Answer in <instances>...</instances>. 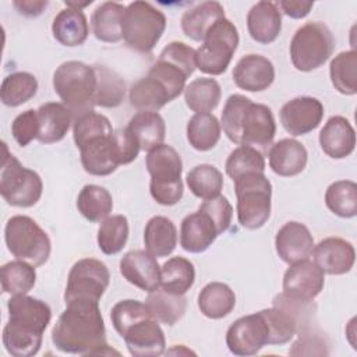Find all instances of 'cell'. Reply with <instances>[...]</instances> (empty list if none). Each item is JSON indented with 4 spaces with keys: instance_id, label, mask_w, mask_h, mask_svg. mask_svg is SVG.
<instances>
[{
    "instance_id": "obj_1",
    "label": "cell",
    "mask_w": 357,
    "mask_h": 357,
    "mask_svg": "<svg viewBox=\"0 0 357 357\" xmlns=\"http://www.w3.org/2000/svg\"><path fill=\"white\" fill-rule=\"evenodd\" d=\"M53 346L67 354H103L106 328L99 308V301L74 300L57 318L52 329Z\"/></svg>"
},
{
    "instance_id": "obj_2",
    "label": "cell",
    "mask_w": 357,
    "mask_h": 357,
    "mask_svg": "<svg viewBox=\"0 0 357 357\" xmlns=\"http://www.w3.org/2000/svg\"><path fill=\"white\" fill-rule=\"evenodd\" d=\"M8 321L3 328V346L13 357H32L42 346L50 324L47 303L28 294L11 296L7 301Z\"/></svg>"
},
{
    "instance_id": "obj_3",
    "label": "cell",
    "mask_w": 357,
    "mask_h": 357,
    "mask_svg": "<svg viewBox=\"0 0 357 357\" xmlns=\"http://www.w3.org/2000/svg\"><path fill=\"white\" fill-rule=\"evenodd\" d=\"M53 89L74 119L93 110L96 91L93 66L78 60L61 63L53 73Z\"/></svg>"
},
{
    "instance_id": "obj_4",
    "label": "cell",
    "mask_w": 357,
    "mask_h": 357,
    "mask_svg": "<svg viewBox=\"0 0 357 357\" xmlns=\"http://www.w3.org/2000/svg\"><path fill=\"white\" fill-rule=\"evenodd\" d=\"M145 166L151 176V197L163 206H173L183 198V160L180 153L167 144L148 151Z\"/></svg>"
},
{
    "instance_id": "obj_5",
    "label": "cell",
    "mask_w": 357,
    "mask_h": 357,
    "mask_svg": "<svg viewBox=\"0 0 357 357\" xmlns=\"http://www.w3.org/2000/svg\"><path fill=\"white\" fill-rule=\"evenodd\" d=\"M237 220L241 227L257 230L271 218L272 184L265 173H245L233 180Z\"/></svg>"
},
{
    "instance_id": "obj_6",
    "label": "cell",
    "mask_w": 357,
    "mask_h": 357,
    "mask_svg": "<svg viewBox=\"0 0 357 357\" xmlns=\"http://www.w3.org/2000/svg\"><path fill=\"white\" fill-rule=\"evenodd\" d=\"M166 29L165 14L148 1H132L126 6L121 32L124 43L138 52L151 53Z\"/></svg>"
},
{
    "instance_id": "obj_7",
    "label": "cell",
    "mask_w": 357,
    "mask_h": 357,
    "mask_svg": "<svg viewBox=\"0 0 357 357\" xmlns=\"http://www.w3.org/2000/svg\"><path fill=\"white\" fill-rule=\"evenodd\" d=\"M4 240L13 257L33 266L45 265L52 252L47 233L26 215H15L7 220Z\"/></svg>"
},
{
    "instance_id": "obj_8",
    "label": "cell",
    "mask_w": 357,
    "mask_h": 357,
    "mask_svg": "<svg viewBox=\"0 0 357 357\" xmlns=\"http://www.w3.org/2000/svg\"><path fill=\"white\" fill-rule=\"evenodd\" d=\"M335 50V38L324 22L311 21L301 25L290 42V60L296 70L310 73L322 67Z\"/></svg>"
},
{
    "instance_id": "obj_9",
    "label": "cell",
    "mask_w": 357,
    "mask_h": 357,
    "mask_svg": "<svg viewBox=\"0 0 357 357\" xmlns=\"http://www.w3.org/2000/svg\"><path fill=\"white\" fill-rule=\"evenodd\" d=\"M43 183L40 176L8 152L7 144L3 142V158L0 167V194L3 199L17 208H31L42 197Z\"/></svg>"
},
{
    "instance_id": "obj_10",
    "label": "cell",
    "mask_w": 357,
    "mask_h": 357,
    "mask_svg": "<svg viewBox=\"0 0 357 357\" xmlns=\"http://www.w3.org/2000/svg\"><path fill=\"white\" fill-rule=\"evenodd\" d=\"M240 36L236 25L226 17L216 21L195 50L197 68L208 75L223 74L237 47Z\"/></svg>"
},
{
    "instance_id": "obj_11",
    "label": "cell",
    "mask_w": 357,
    "mask_h": 357,
    "mask_svg": "<svg viewBox=\"0 0 357 357\" xmlns=\"http://www.w3.org/2000/svg\"><path fill=\"white\" fill-rule=\"evenodd\" d=\"M110 283V272L96 258H81L70 269L64 290V303L74 300L99 301Z\"/></svg>"
},
{
    "instance_id": "obj_12",
    "label": "cell",
    "mask_w": 357,
    "mask_h": 357,
    "mask_svg": "<svg viewBox=\"0 0 357 357\" xmlns=\"http://www.w3.org/2000/svg\"><path fill=\"white\" fill-rule=\"evenodd\" d=\"M266 344H269V328L261 311L240 317L227 328L226 346L234 356H255Z\"/></svg>"
},
{
    "instance_id": "obj_13",
    "label": "cell",
    "mask_w": 357,
    "mask_h": 357,
    "mask_svg": "<svg viewBox=\"0 0 357 357\" xmlns=\"http://www.w3.org/2000/svg\"><path fill=\"white\" fill-rule=\"evenodd\" d=\"M276 134V123L271 107L264 103L250 102L240 124V145L252 146L262 153L272 145Z\"/></svg>"
},
{
    "instance_id": "obj_14",
    "label": "cell",
    "mask_w": 357,
    "mask_h": 357,
    "mask_svg": "<svg viewBox=\"0 0 357 357\" xmlns=\"http://www.w3.org/2000/svg\"><path fill=\"white\" fill-rule=\"evenodd\" d=\"M324 113V105L317 98L297 96L282 106L279 119L287 134L300 137L314 131L321 124Z\"/></svg>"
},
{
    "instance_id": "obj_15",
    "label": "cell",
    "mask_w": 357,
    "mask_h": 357,
    "mask_svg": "<svg viewBox=\"0 0 357 357\" xmlns=\"http://www.w3.org/2000/svg\"><path fill=\"white\" fill-rule=\"evenodd\" d=\"M283 293L301 298L314 300L325 286V273L314 262L307 259L290 264L283 275Z\"/></svg>"
},
{
    "instance_id": "obj_16",
    "label": "cell",
    "mask_w": 357,
    "mask_h": 357,
    "mask_svg": "<svg viewBox=\"0 0 357 357\" xmlns=\"http://www.w3.org/2000/svg\"><path fill=\"white\" fill-rule=\"evenodd\" d=\"M120 336L134 357L162 356L166 349L163 329L152 315L134 322Z\"/></svg>"
},
{
    "instance_id": "obj_17",
    "label": "cell",
    "mask_w": 357,
    "mask_h": 357,
    "mask_svg": "<svg viewBox=\"0 0 357 357\" xmlns=\"http://www.w3.org/2000/svg\"><path fill=\"white\" fill-rule=\"evenodd\" d=\"M79 159L84 170L92 176H109L121 166L114 131L95 137L79 148Z\"/></svg>"
},
{
    "instance_id": "obj_18",
    "label": "cell",
    "mask_w": 357,
    "mask_h": 357,
    "mask_svg": "<svg viewBox=\"0 0 357 357\" xmlns=\"http://www.w3.org/2000/svg\"><path fill=\"white\" fill-rule=\"evenodd\" d=\"M120 273L132 286L151 293L160 287V265L146 250H132L120 259Z\"/></svg>"
},
{
    "instance_id": "obj_19",
    "label": "cell",
    "mask_w": 357,
    "mask_h": 357,
    "mask_svg": "<svg viewBox=\"0 0 357 357\" xmlns=\"http://www.w3.org/2000/svg\"><path fill=\"white\" fill-rule=\"evenodd\" d=\"M314 262L326 275H344L351 271L356 262L354 245L336 236L325 237L312 250Z\"/></svg>"
},
{
    "instance_id": "obj_20",
    "label": "cell",
    "mask_w": 357,
    "mask_h": 357,
    "mask_svg": "<svg viewBox=\"0 0 357 357\" xmlns=\"http://www.w3.org/2000/svg\"><path fill=\"white\" fill-rule=\"evenodd\" d=\"M234 84L247 92L266 91L275 81L273 63L262 54H245L234 66L231 73Z\"/></svg>"
},
{
    "instance_id": "obj_21",
    "label": "cell",
    "mask_w": 357,
    "mask_h": 357,
    "mask_svg": "<svg viewBox=\"0 0 357 357\" xmlns=\"http://www.w3.org/2000/svg\"><path fill=\"white\" fill-rule=\"evenodd\" d=\"M314 245L315 243L310 229L296 220L284 223L275 236L276 254L289 265L310 258Z\"/></svg>"
},
{
    "instance_id": "obj_22",
    "label": "cell",
    "mask_w": 357,
    "mask_h": 357,
    "mask_svg": "<svg viewBox=\"0 0 357 357\" xmlns=\"http://www.w3.org/2000/svg\"><path fill=\"white\" fill-rule=\"evenodd\" d=\"M219 230L208 213L198 209L188 213L180 225V245L191 254L206 251L218 238Z\"/></svg>"
},
{
    "instance_id": "obj_23",
    "label": "cell",
    "mask_w": 357,
    "mask_h": 357,
    "mask_svg": "<svg viewBox=\"0 0 357 357\" xmlns=\"http://www.w3.org/2000/svg\"><path fill=\"white\" fill-rule=\"evenodd\" d=\"M318 141L326 156L344 159L356 148V131L346 117L332 116L321 128Z\"/></svg>"
},
{
    "instance_id": "obj_24",
    "label": "cell",
    "mask_w": 357,
    "mask_h": 357,
    "mask_svg": "<svg viewBox=\"0 0 357 357\" xmlns=\"http://www.w3.org/2000/svg\"><path fill=\"white\" fill-rule=\"evenodd\" d=\"M268 162L275 174L280 177H294L305 169L308 152L297 139L283 138L271 145Z\"/></svg>"
},
{
    "instance_id": "obj_25",
    "label": "cell",
    "mask_w": 357,
    "mask_h": 357,
    "mask_svg": "<svg viewBox=\"0 0 357 357\" xmlns=\"http://www.w3.org/2000/svg\"><path fill=\"white\" fill-rule=\"evenodd\" d=\"M247 29L250 36L261 45L275 42L282 31V13L278 3H255L247 14Z\"/></svg>"
},
{
    "instance_id": "obj_26",
    "label": "cell",
    "mask_w": 357,
    "mask_h": 357,
    "mask_svg": "<svg viewBox=\"0 0 357 357\" xmlns=\"http://www.w3.org/2000/svg\"><path fill=\"white\" fill-rule=\"evenodd\" d=\"M36 112L39 121L36 139L45 145L60 142L74 121L71 112L59 102H46L40 105Z\"/></svg>"
},
{
    "instance_id": "obj_27",
    "label": "cell",
    "mask_w": 357,
    "mask_h": 357,
    "mask_svg": "<svg viewBox=\"0 0 357 357\" xmlns=\"http://www.w3.org/2000/svg\"><path fill=\"white\" fill-rule=\"evenodd\" d=\"M53 38L63 46L75 47L85 43L89 35V25L82 10L66 7L54 17L52 24Z\"/></svg>"
},
{
    "instance_id": "obj_28",
    "label": "cell",
    "mask_w": 357,
    "mask_h": 357,
    "mask_svg": "<svg viewBox=\"0 0 357 357\" xmlns=\"http://www.w3.org/2000/svg\"><path fill=\"white\" fill-rule=\"evenodd\" d=\"M128 100L138 112H158L173 100L167 88L152 74L134 82L128 91Z\"/></svg>"
},
{
    "instance_id": "obj_29",
    "label": "cell",
    "mask_w": 357,
    "mask_h": 357,
    "mask_svg": "<svg viewBox=\"0 0 357 357\" xmlns=\"http://www.w3.org/2000/svg\"><path fill=\"white\" fill-rule=\"evenodd\" d=\"M222 18H225V8L219 1H204L183 14L180 26L187 38L202 42L209 28Z\"/></svg>"
},
{
    "instance_id": "obj_30",
    "label": "cell",
    "mask_w": 357,
    "mask_h": 357,
    "mask_svg": "<svg viewBox=\"0 0 357 357\" xmlns=\"http://www.w3.org/2000/svg\"><path fill=\"white\" fill-rule=\"evenodd\" d=\"M144 244L153 257H169L177 245V227L173 220L162 215L152 216L144 229Z\"/></svg>"
},
{
    "instance_id": "obj_31",
    "label": "cell",
    "mask_w": 357,
    "mask_h": 357,
    "mask_svg": "<svg viewBox=\"0 0 357 357\" xmlns=\"http://www.w3.org/2000/svg\"><path fill=\"white\" fill-rule=\"evenodd\" d=\"M126 6L116 1L99 4L91 17V26L95 38L105 43H117L123 39L121 21Z\"/></svg>"
},
{
    "instance_id": "obj_32",
    "label": "cell",
    "mask_w": 357,
    "mask_h": 357,
    "mask_svg": "<svg viewBox=\"0 0 357 357\" xmlns=\"http://www.w3.org/2000/svg\"><path fill=\"white\" fill-rule=\"evenodd\" d=\"M198 308L209 319H222L236 307V294L231 287L222 282H211L198 294Z\"/></svg>"
},
{
    "instance_id": "obj_33",
    "label": "cell",
    "mask_w": 357,
    "mask_h": 357,
    "mask_svg": "<svg viewBox=\"0 0 357 357\" xmlns=\"http://www.w3.org/2000/svg\"><path fill=\"white\" fill-rule=\"evenodd\" d=\"M127 128L137 138L141 151H151L163 144L166 123L158 112H137L128 121Z\"/></svg>"
},
{
    "instance_id": "obj_34",
    "label": "cell",
    "mask_w": 357,
    "mask_h": 357,
    "mask_svg": "<svg viewBox=\"0 0 357 357\" xmlns=\"http://www.w3.org/2000/svg\"><path fill=\"white\" fill-rule=\"evenodd\" d=\"M93 68L96 73L95 106L105 109H114L120 106L127 92L126 81L123 77L114 70L102 64H96Z\"/></svg>"
},
{
    "instance_id": "obj_35",
    "label": "cell",
    "mask_w": 357,
    "mask_h": 357,
    "mask_svg": "<svg viewBox=\"0 0 357 357\" xmlns=\"http://www.w3.org/2000/svg\"><path fill=\"white\" fill-rule=\"evenodd\" d=\"M145 304L153 318L167 326L176 325L187 311V298L183 294H174L163 289L148 293Z\"/></svg>"
},
{
    "instance_id": "obj_36",
    "label": "cell",
    "mask_w": 357,
    "mask_h": 357,
    "mask_svg": "<svg viewBox=\"0 0 357 357\" xmlns=\"http://www.w3.org/2000/svg\"><path fill=\"white\" fill-rule=\"evenodd\" d=\"M188 144L199 152L211 151L220 139L222 127L212 113H195L185 128Z\"/></svg>"
},
{
    "instance_id": "obj_37",
    "label": "cell",
    "mask_w": 357,
    "mask_h": 357,
    "mask_svg": "<svg viewBox=\"0 0 357 357\" xmlns=\"http://www.w3.org/2000/svg\"><path fill=\"white\" fill-rule=\"evenodd\" d=\"M77 209L88 222H102L113 211V197L102 185L86 184L77 197Z\"/></svg>"
},
{
    "instance_id": "obj_38",
    "label": "cell",
    "mask_w": 357,
    "mask_h": 357,
    "mask_svg": "<svg viewBox=\"0 0 357 357\" xmlns=\"http://www.w3.org/2000/svg\"><path fill=\"white\" fill-rule=\"evenodd\" d=\"M195 282L194 264L184 257H172L160 266V289L185 294Z\"/></svg>"
},
{
    "instance_id": "obj_39",
    "label": "cell",
    "mask_w": 357,
    "mask_h": 357,
    "mask_svg": "<svg viewBox=\"0 0 357 357\" xmlns=\"http://www.w3.org/2000/svg\"><path fill=\"white\" fill-rule=\"evenodd\" d=\"M222 89L215 78H195L184 89V100L190 110L195 113H211L218 107Z\"/></svg>"
},
{
    "instance_id": "obj_40",
    "label": "cell",
    "mask_w": 357,
    "mask_h": 357,
    "mask_svg": "<svg viewBox=\"0 0 357 357\" xmlns=\"http://www.w3.org/2000/svg\"><path fill=\"white\" fill-rule=\"evenodd\" d=\"M38 92V79L26 71L8 74L0 88L1 103L7 107H18L31 100Z\"/></svg>"
},
{
    "instance_id": "obj_41",
    "label": "cell",
    "mask_w": 357,
    "mask_h": 357,
    "mask_svg": "<svg viewBox=\"0 0 357 357\" xmlns=\"http://www.w3.org/2000/svg\"><path fill=\"white\" fill-rule=\"evenodd\" d=\"M36 266L26 261H10L0 268L1 290L6 294H26L36 283Z\"/></svg>"
},
{
    "instance_id": "obj_42",
    "label": "cell",
    "mask_w": 357,
    "mask_h": 357,
    "mask_svg": "<svg viewBox=\"0 0 357 357\" xmlns=\"http://www.w3.org/2000/svg\"><path fill=\"white\" fill-rule=\"evenodd\" d=\"M329 77L335 89L346 96L357 93V52H340L329 66Z\"/></svg>"
},
{
    "instance_id": "obj_43",
    "label": "cell",
    "mask_w": 357,
    "mask_h": 357,
    "mask_svg": "<svg viewBox=\"0 0 357 357\" xmlns=\"http://www.w3.org/2000/svg\"><path fill=\"white\" fill-rule=\"evenodd\" d=\"M185 181L190 191L204 201L220 195L225 184L222 172L209 163L194 166L187 173Z\"/></svg>"
},
{
    "instance_id": "obj_44",
    "label": "cell",
    "mask_w": 357,
    "mask_h": 357,
    "mask_svg": "<svg viewBox=\"0 0 357 357\" xmlns=\"http://www.w3.org/2000/svg\"><path fill=\"white\" fill-rule=\"evenodd\" d=\"M325 205L339 218H354L357 215V184L351 180L332 183L325 191Z\"/></svg>"
},
{
    "instance_id": "obj_45",
    "label": "cell",
    "mask_w": 357,
    "mask_h": 357,
    "mask_svg": "<svg viewBox=\"0 0 357 357\" xmlns=\"http://www.w3.org/2000/svg\"><path fill=\"white\" fill-rule=\"evenodd\" d=\"M128 234L127 218L124 215H109L98 229V247L106 255L119 254L126 247Z\"/></svg>"
},
{
    "instance_id": "obj_46",
    "label": "cell",
    "mask_w": 357,
    "mask_h": 357,
    "mask_svg": "<svg viewBox=\"0 0 357 357\" xmlns=\"http://www.w3.org/2000/svg\"><path fill=\"white\" fill-rule=\"evenodd\" d=\"M225 169L231 180L245 173H265V158L261 151L248 145H240L227 156Z\"/></svg>"
},
{
    "instance_id": "obj_47",
    "label": "cell",
    "mask_w": 357,
    "mask_h": 357,
    "mask_svg": "<svg viewBox=\"0 0 357 357\" xmlns=\"http://www.w3.org/2000/svg\"><path fill=\"white\" fill-rule=\"evenodd\" d=\"M113 131L114 130L110 120L105 114L96 113L95 110L86 112L75 117L73 121V138L78 149L89 139L99 135L112 134Z\"/></svg>"
},
{
    "instance_id": "obj_48",
    "label": "cell",
    "mask_w": 357,
    "mask_h": 357,
    "mask_svg": "<svg viewBox=\"0 0 357 357\" xmlns=\"http://www.w3.org/2000/svg\"><path fill=\"white\" fill-rule=\"evenodd\" d=\"M272 305L283 308L293 317V319L297 324V335L315 328L314 324H315L317 305L314 300H301V298L290 297L282 291L273 297Z\"/></svg>"
},
{
    "instance_id": "obj_49",
    "label": "cell",
    "mask_w": 357,
    "mask_h": 357,
    "mask_svg": "<svg viewBox=\"0 0 357 357\" xmlns=\"http://www.w3.org/2000/svg\"><path fill=\"white\" fill-rule=\"evenodd\" d=\"M269 328V344L282 346L289 343L297 335V324L283 308L272 305L261 310Z\"/></svg>"
},
{
    "instance_id": "obj_50",
    "label": "cell",
    "mask_w": 357,
    "mask_h": 357,
    "mask_svg": "<svg viewBox=\"0 0 357 357\" xmlns=\"http://www.w3.org/2000/svg\"><path fill=\"white\" fill-rule=\"evenodd\" d=\"M251 99L241 93H233L227 98L223 110L220 127L225 135L233 142L240 145V124L245 107L250 105Z\"/></svg>"
},
{
    "instance_id": "obj_51",
    "label": "cell",
    "mask_w": 357,
    "mask_h": 357,
    "mask_svg": "<svg viewBox=\"0 0 357 357\" xmlns=\"http://www.w3.org/2000/svg\"><path fill=\"white\" fill-rule=\"evenodd\" d=\"M151 315L152 314L145 303L138 300H131V298L116 303L110 311L112 325L119 335H121L134 322Z\"/></svg>"
},
{
    "instance_id": "obj_52",
    "label": "cell",
    "mask_w": 357,
    "mask_h": 357,
    "mask_svg": "<svg viewBox=\"0 0 357 357\" xmlns=\"http://www.w3.org/2000/svg\"><path fill=\"white\" fill-rule=\"evenodd\" d=\"M289 354L291 356H328L329 342L317 328L298 333V339L291 344Z\"/></svg>"
},
{
    "instance_id": "obj_53",
    "label": "cell",
    "mask_w": 357,
    "mask_h": 357,
    "mask_svg": "<svg viewBox=\"0 0 357 357\" xmlns=\"http://www.w3.org/2000/svg\"><path fill=\"white\" fill-rule=\"evenodd\" d=\"M38 132H39L38 112L33 109H28L20 113L11 123L13 138L20 146L29 145L33 139L38 138Z\"/></svg>"
},
{
    "instance_id": "obj_54",
    "label": "cell",
    "mask_w": 357,
    "mask_h": 357,
    "mask_svg": "<svg viewBox=\"0 0 357 357\" xmlns=\"http://www.w3.org/2000/svg\"><path fill=\"white\" fill-rule=\"evenodd\" d=\"M198 209L211 216L219 230V234H223L230 227L233 219V206L226 197L218 195L215 198L205 199Z\"/></svg>"
},
{
    "instance_id": "obj_55",
    "label": "cell",
    "mask_w": 357,
    "mask_h": 357,
    "mask_svg": "<svg viewBox=\"0 0 357 357\" xmlns=\"http://www.w3.org/2000/svg\"><path fill=\"white\" fill-rule=\"evenodd\" d=\"M159 57L166 59V60L177 64L178 67L185 70L190 75H192L195 68H197L195 49L185 45L184 42H178V40L170 42L169 45H166L163 47Z\"/></svg>"
},
{
    "instance_id": "obj_56",
    "label": "cell",
    "mask_w": 357,
    "mask_h": 357,
    "mask_svg": "<svg viewBox=\"0 0 357 357\" xmlns=\"http://www.w3.org/2000/svg\"><path fill=\"white\" fill-rule=\"evenodd\" d=\"M114 139L121 165H128L138 158L141 146L132 132L126 127L114 131Z\"/></svg>"
},
{
    "instance_id": "obj_57",
    "label": "cell",
    "mask_w": 357,
    "mask_h": 357,
    "mask_svg": "<svg viewBox=\"0 0 357 357\" xmlns=\"http://www.w3.org/2000/svg\"><path fill=\"white\" fill-rule=\"evenodd\" d=\"M280 13L286 14L293 20H301L310 14L314 7L311 1H293V0H282L278 3Z\"/></svg>"
},
{
    "instance_id": "obj_58",
    "label": "cell",
    "mask_w": 357,
    "mask_h": 357,
    "mask_svg": "<svg viewBox=\"0 0 357 357\" xmlns=\"http://www.w3.org/2000/svg\"><path fill=\"white\" fill-rule=\"evenodd\" d=\"M13 6L17 8V11L28 18L39 17L46 7L49 6L47 0H15L13 1Z\"/></svg>"
},
{
    "instance_id": "obj_59",
    "label": "cell",
    "mask_w": 357,
    "mask_h": 357,
    "mask_svg": "<svg viewBox=\"0 0 357 357\" xmlns=\"http://www.w3.org/2000/svg\"><path fill=\"white\" fill-rule=\"evenodd\" d=\"M64 4H66V7H71V8H75V10H82V8H85L86 6L92 4V0H88V1H84V3H77V1H66Z\"/></svg>"
}]
</instances>
